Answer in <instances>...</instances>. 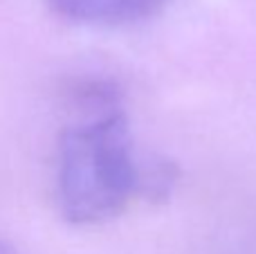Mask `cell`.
<instances>
[{"label": "cell", "mask_w": 256, "mask_h": 254, "mask_svg": "<svg viewBox=\"0 0 256 254\" xmlns=\"http://www.w3.org/2000/svg\"><path fill=\"white\" fill-rule=\"evenodd\" d=\"M178 182V166L160 156H148L140 160V198L164 200L171 196Z\"/></svg>", "instance_id": "cell-3"}, {"label": "cell", "mask_w": 256, "mask_h": 254, "mask_svg": "<svg viewBox=\"0 0 256 254\" xmlns=\"http://www.w3.org/2000/svg\"><path fill=\"white\" fill-rule=\"evenodd\" d=\"M54 14L92 27L135 25L160 14L171 0H45Z\"/></svg>", "instance_id": "cell-2"}, {"label": "cell", "mask_w": 256, "mask_h": 254, "mask_svg": "<svg viewBox=\"0 0 256 254\" xmlns=\"http://www.w3.org/2000/svg\"><path fill=\"white\" fill-rule=\"evenodd\" d=\"M140 160L122 110L88 117L58 138L54 196L72 225H99L140 198Z\"/></svg>", "instance_id": "cell-1"}]
</instances>
